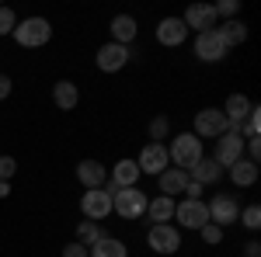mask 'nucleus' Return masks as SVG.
<instances>
[{"instance_id": "obj_1", "label": "nucleus", "mask_w": 261, "mask_h": 257, "mask_svg": "<svg viewBox=\"0 0 261 257\" xmlns=\"http://www.w3.org/2000/svg\"><path fill=\"white\" fill-rule=\"evenodd\" d=\"M167 157H171V167H181V170H192L205 153H202V139L195 132H181V136L171 139L167 146Z\"/></svg>"}, {"instance_id": "obj_2", "label": "nucleus", "mask_w": 261, "mask_h": 257, "mask_svg": "<svg viewBox=\"0 0 261 257\" xmlns=\"http://www.w3.org/2000/svg\"><path fill=\"white\" fill-rule=\"evenodd\" d=\"M11 35L21 49H42V45L53 42V24H49V18H24L14 24Z\"/></svg>"}, {"instance_id": "obj_3", "label": "nucleus", "mask_w": 261, "mask_h": 257, "mask_svg": "<svg viewBox=\"0 0 261 257\" xmlns=\"http://www.w3.org/2000/svg\"><path fill=\"white\" fill-rule=\"evenodd\" d=\"M146 205H150V195L140 191V188H119L115 195H112V212L125 222H133V219H143L146 216Z\"/></svg>"}, {"instance_id": "obj_4", "label": "nucleus", "mask_w": 261, "mask_h": 257, "mask_svg": "<svg viewBox=\"0 0 261 257\" xmlns=\"http://www.w3.org/2000/svg\"><path fill=\"white\" fill-rule=\"evenodd\" d=\"M146 247L153 250V254L161 257H171L181 250V230L174 222H153L150 230H146Z\"/></svg>"}, {"instance_id": "obj_5", "label": "nucleus", "mask_w": 261, "mask_h": 257, "mask_svg": "<svg viewBox=\"0 0 261 257\" xmlns=\"http://www.w3.org/2000/svg\"><path fill=\"white\" fill-rule=\"evenodd\" d=\"M205 209H209V222L220 226V230L233 226L237 216H241V202H237L233 195H226V191H216V195L205 202Z\"/></svg>"}, {"instance_id": "obj_6", "label": "nucleus", "mask_w": 261, "mask_h": 257, "mask_svg": "<svg viewBox=\"0 0 261 257\" xmlns=\"http://www.w3.org/2000/svg\"><path fill=\"white\" fill-rule=\"evenodd\" d=\"M174 219H178V222H174L178 230H195V233H199L202 226L209 222L205 198H199V202H195V198H181L178 205H174Z\"/></svg>"}, {"instance_id": "obj_7", "label": "nucleus", "mask_w": 261, "mask_h": 257, "mask_svg": "<svg viewBox=\"0 0 261 257\" xmlns=\"http://www.w3.org/2000/svg\"><path fill=\"white\" fill-rule=\"evenodd\" d=\"M241 157H244V139H241V132H237V129H226V132L216 139V146H213V160H216L223 170H226V167H233Z\"/></svg>"}, {"instance_id": "obj_8", "label": "nucleus", "mask_w": 261, "mask_h": 257, "mask_svg": "<svg viewBox=\"0 0 261 257\" xmlns=\"http://www.w3.org/2000/svg\"><path fill=\"white\" fill-rule=\"evenodd\" d=\"M129 60H133V49L129 45H119V42H105L98 49V56H94L101 73H119V70L129 66Z\"/></svg>"}, {"instance_id": "obj_9", "label": "nucleus", "mask_w": 261, "mask_h": 257, "mask_svg": "<svg viewBox=\"0 0 261 257\" xmlns=\"http://www.w3.org/2000/svg\"><path fill=\"white\" fill-rule=\"evenodd\" d=\"M136 167H140V174H150V178L164 174V170L171 167L167 146H164V142H146V146L140 150V157H136Z\"/></svg>"}, {"instance_id": "obj_10", "label": "nucleus", "mask_w": 261, "mask_h": 257, "mask_svg": "<svg viewBox=\"0 0 261 257\" xmlns=\"http://www.w3.org/2000/svg\"><path fill=\"white\" fill-rule=\"evenodd\" d=\"M230 129V122H226V115H223L220 108H202V111H195V136L199 139H220L223 132Z\"/></svg>"}, {"instance_id": "obj_11", "label": "nucleus", "mask_w": 261, "mask_h": 257, "mask_svg": "<svg viewBox=\"0 0 261 257\" xmlns=\"http://www.w3.org/2000/svg\"><path fill=\"white\" fill-rule=\"evenodd\" d=\"M192 49H195V60H202V63H223V60H226V52H230V49L223 45V39L216 35V28L195 35Z\"/></svg>"}, {"instance_id": "obj_12", "label": "nucleus", "mask_w": 261, "mask_h": 257, "mask_svg": "<svg viewBox=\"0 0 261 257\" xmlns=\"http://www.w3.org/2000/svg\"><path fill=\"white\" fill-rule=\"evenodd\" d=\"M185 28L188 32H195V35H202V32H213L220 21H216V11H213V4H188V11H185Z\"/></svg>"}, {"instance_id": "obj_13", "label": "nucleus", "mask_w": 261, "mask_h": 257, "mask_svg": "<svg viewBox=\"0 0 261 257\" xmlns=\"http://www.w3.org/2000/svg\"><path fill=\"white\" fill-rule=\"evenodd\" d=\"M81 212H84V219H91V222H105V219L112 216V198L105 195L101 188L84 191L81 195Z\"/></svg>"}, {"instance_id": "obj_14", "label": "nucleus", "mask_w": 261, "mask_h": 257, "mask_svg": "<svg viewBox=\"0 0 261 257\" xmlns=\"http://www.w3.org/2000/svg\"><path fill=\"white\" fill-rule=\"evenodd\" d=\"M185 39H188V28H185V21L181 18H161L157 21V45H164V49H178V45H185Z\"/></svg>"}, {"instance_id": "obj_15", "label": "nucleus", "mask_w": 261, "mask_h": 257, "mask_svg": "<svg viewBox=\"0 0 261 257\" xmlns=\"http://www.w3.org/2000/svg\"><path fill=\"white\" fill-rule=\"evenodd\" d=\"M77 181L84 184V191H94V188H101L105 181H108V167L101 163V160L87 157L77 163Z\"/></svg>"}, {"instance_id": "obj_16", "label": "nucleus", "mask_w": 261, "mask_h": 257, "mask_svg": "<svg viewBox=\"0 0 261 257\" xmlns=\"http://www.w3.org/2000/svg\"><path fill=\"white\" fill-rule=\"evenodd\" d=\"M251 108H254V101L247 98V94H241V91H237V94H230V98L223 101V115H226V122H230V129H241L244 125V119H247V115H251Z\"/></svg>"}, {"instance_id": "obj_17", "label": "nucleus", "mask_w": 261, "mask_h": 257, "mask_svg": "<svg viewBox=\"0 0 261 257\" xmlns=\"http://www.w3.org/2000/svg\"><path fill=\"white\" fill-rule=\"evenodd\" d=\"M188 170H181V167H167L164 174H157V188H161V195L167 198H178L185 195V188H188Z\"/></svg>"}, {"instance_id": "obj_18", "label": "nucleus", "mask_w": 261, "mask_h": 257, "mask_svg": "<svg viewBox=\"0 0 261 257\" xmlns=\"http://www.w3.org/2000/svg\"><path fill=\"white\" fill-rule=\"evenodd\" d=\"M108 32H112V42H119V45H129V49H133V42H136V35H140V24H136L133 14H115L112 24H108Z\"/></svg>"}, {"instance_id": "obj_19", "label": "nucleus", "mask_w": 261, "mask_h": 257, "mask_svg": "<svg viewBox=\"0 0 261 257\" xmlns=\"http://www.w3.org/2000/svg\"><path fill=\"white\" fill-rule=\"evenodd\" d=\"M53 101H56L60 111H73V108L81 104V87H77L73 80H56V83H53Z\"/></svg>"}, {"instance_id": "obj_20", "label": "nucleus", "mask_w": 261, "mask_h": 257, "mask_svg": "<svg viewBox=\"0 0 261 257\" xmlns=\"http://www.w3.org/2000/svg\"><path fill=\"white\" fill-rule=\"evenodd\" d=\"M108 178L115 181L119 188H140V167H136V160H129V157H122L112 170H108Z\"/></svg>"}, {"instance_id": "obj_21", "label": "nucleus", "mask_w": 261, "mask_h": 257, "mask_svg": "<svg viewBox=\"0 0 261 257\" xmlns=\"http://www.w3.org/2000/svg\"><path fill=\"white\" fill-rule=\"evenodd\" d=\"M226 178L233 181L237 188H251V184H258V178H261V167L241 157L237 163H233V167H226Z\"/></svg>"}, {"instance_id": "obj_22", "label": "nucleus", "mask_w": 261, "mask_h": 257, "mask_svg": "<svg viewBox=\"0 0 261 257\" xmlns=\"http://www.w3.org/2000/svg\"><path fill=\"white\" fill-rule=\"evenodd\" d=\"M216 35L223 39V45H226V49H237V45H244V42H247V24H244L241 18L220 21V24H216Z\"/></svg>"}, {"instance_id": "obj_23", "label": "nucleus", "mask_w": 261, "mask_h": 257, "mask_svg": "<svg viewBox=\"0 0 261 257\" xmlns=\"http://www.w3.org/2000/svg\"><path fill=\"white\" fill-rule=\"evenodd\" d=\"M223 174H226V170H223V167H220V163H216L213 157H202L199 163H195V167L188 170V178H192V181H199L202 188H205V184H216V181H220Z\"/></svg>"}, {"instance_id": "obj_24", "label": "nucleus", "mask_w": 261, "mask_h": 257, "mask_svg": "<svg viewBox=\"0 0 261 257\" xmlns=\"http://www.w3.org/2000/svg\"><path fill=\"white\" fill-rule=\"evenodd\" d=\"M174 205H178V198H167V195L150 198V205H146L150 226H153V222H171V219H174Z\"/></svg>"}, {"instance_id": "obj_25", "label": "nucleus", "mask_w": 261, "mask_h": 257, "mask_svg": "<svg viewBox=\"0 0 261 257\" xmlns=\"http://www.w3.org/2000/svg\"><path fill=\"white\" fill-rule=\"evenodd\" d=\"M87 257H129V247L119 237H101L94 247H87Z\"/></svg>"}, {"instance_id": "obj_26", "label": "nucleus", "mask_w": 261, "mask_h": 257, "mask_svg": "<svg viewBox=\"0 0 261 257\" xmlns=\"http://www.w3.org/2000/svg\"><path fill=\"white\" fill-rule=\"evenodd\" d=\"M101 237H108L101 222H91V219L77 222V243H84V247H94V243H98Z\"/></svg>"}, {"instance_id": "obj_27", "label": "nucleus", "mask_w": 261, "mask_h": 257, "mask_svg": "<svg viewBox=\"0 0 261 257\" xmlns=\"http://www.w3.org/2000/svg\"><path fill=\"white\" fill-rule=\"evenodd\" d=\"M237 132H241V139H258V132H261V108L258 104L251 108V115L244 119V125L237 129Z\"/></svg>"}, {"instance_id": "obj_28", "label": "nucleus", "mask_w": 261, "mask_h": 257, "mask_svg": "<svg viewBox=\"0 0 261 257\" xmlns=\"http://www.w3.org/2000/svg\"><path fill=\"white\" fill-rule=\"evenodd\" d=\"M237 222H241L244 230L258 233V230H261V209H258V205H247V209H241V216H237Z\"/></svg>"}, {"instance_id": "obj_29", "label": "nucleus", "mask_w": 261, "mask_h": 257, "mask_svg": "<svg viewBox=\"0 0 261 257\" xmlns=\"http://www.w3.org/2000/svg\"><path fill=\"white\" fill-rule=\"evenodd\" d=\"M213 11H216V21H233L241 14V0H216Z\"/></svg>"}, {"instance_id": "obj_30", "label": "nucleus", "mask_w": 261, "mask_h": 257, "mask_svg": "<svg viewBox=\"0 0 261 257\" xmlns=\"http://www.w3.org/2000/svg\"><path fill=\"white\" fill-rule=\"evenodd\" d=\"M150 142H164V139L171 136V122L164 119V115H157V119H150Z\"/></svg>"}, {"instance_id": "obj_31", "label": "nucleus", "mask_w": 261, "mask_h": 257, "mask_svg": "<svg viewBox=\"0 0 261 257\" xmlns=\"http://www.w3.org/2000/svg\"><path fill=\"white\" fill-rule=\"evenodd\" d=\"M199 237L205 240L209 247H216V243H223V230H220V226H213V222H205V226L199 230Z\"/></svg>"}, {"instance_id": "obj_32", "label": "nucleus", "mask_w": 261, "mask_h": 257, "mask_svg": "<svg viewBox=\"0 0 261 257\" xmlns=\"http://www.w3.org/2000/svg\"><path fill=\"white\" fill-rule=\"evenodd\" d=\"M14 24H18V14H14L11 7H0V35H11Z\"/></svg>"}, {"instance_id": "obj_33", "label": "nucleus", "mask_w": 261, "mask_h": 257, "mask_svg": "<svg viewBox=\"0 0 261 257\" xmlns=\"http://www.w3.org/2000/svg\"><path fill=\"white\" fill-rule=\"evenodd\" d=\"M244 153H247L244 160H251V163H261V139H244Z\"/></svg>"}, {"instance_id": "obj_34", "label": "nucleus", "mask_w": 261, "mask_h": 257, "mask_svg": "<svg viewBox=\"0 0 261 257\" xmlns=\"http://www.w3.org/2000/svg\"><path fill=\"white\" fill-rule=\"evenodd\" d=\"M18 174V160L14 157H0V181H11Z\"/></svg>"}, {"instance_id": "obj_35", "label": "nucleus", "mask_w": 261, "mask_h": 257, "mask_svg": "<svg viewBox=\"0 0 261 257\" xmlns=\"http://www.w3.org/2000/svg\"><path fill=\"white\" fill-rule=\"evenodd\" d=\"M60 257H87V247H84V243H77V240H70V243L63 247Z\"/></svg>"}, {"instance_id": "obj_36", "label": "nucleus", "mask_w": 261, "mask_h": 257, "mask_svg": "<svg viewBox=\"0 0 261 257\" xmlns=\"http://www.w3.org/2000/svg\"><path fill=\"white\" fill-rule=\"evenodd\" d=\"M202 195H205V188H202L199 181H188V188H185V198H195V202H199Z\"/></svg>"}, {"instance_id": "obj_37", "label": "nucleus", "mask_w": 261, "mask_h": 257, "mask_svg": "<svg viewBox=\"0 0 261 257\" xmlns=\"http://www.w3.org/2000/svg\"><path fill=\"white\" fill-rule=\"evenodd\" d=\"M241 250H244V257H261V243H258V240H247Z\"/></svg>"}, {"instance_id": "obj_38", "label": "nucleus", "mask_w": 261, "mask_h": 257, "mask_svg": "<svg viewBox=\"0 0 261 257\" xmlns=\"http://www.w3.org/2000/svg\"><path fill=\"white\" fill-rule=\"evenodd\" d=\"M7 98H11V77L0 73V101H7Z\"/></svg>"}, {"instance_id": "obj_39", "label": "nucleus", "mask_w": 261, "mask_h": 257, "mask_svg": "<svg viewBox=\"0 0 261 257\" xmlns=\"http://www.w3.org/2000/svg\"><path fill=\"white\" fill-rule=\"evenodd\" d=\"M11 195V181H0V198H7Z\"/></svg>"}]
</instances>
